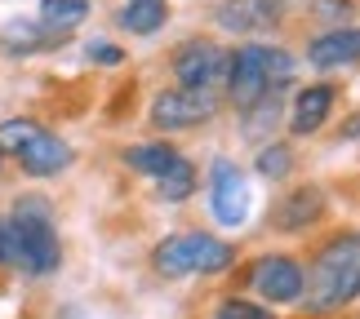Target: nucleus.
Segmentation results:
<instances>
[{"mask_svg": "<svg viewBox=\"0 0 360 319\" xmlns=\"http://www.w3.org/2000/svg\"><path fill=\"white\" fill-rule=\"evenodd\" d=\"M360 297V231H342L316 248L302 271V301L311 315H334Z\"/></svg>", "mask_w": 360, "mask_h": 319, "instance_id": "obj_1", "label": "nucleus"}, {"mask_svg": "<svg viewBox=\"0 0 360 319\" xmlns=\"http://www.w3.org/2000/svg\"><path fill=\"white\" fill-rule=\"evenodd\" d=\"M5 226H9V240H13V271L40 280V275H53L63 266V244H58V226H53L49 200H40V196L13 200Z\"/></svg>", "mask_w": 360, "mask_h": 319, "instance_id": "obj_2", "label": "nucleus"}, {"mask_svg": "<svg viewBox=\"0 0 360 319\" xmlns=\"http://www.w3.org/2000/svg\"><path fill=\"white\" fill-rule=\"evenodd\" d=\"M276 85H294V62L276 45H240L227 53L223 72V102L249 111L258 98H267Z\"/></svg>", "mask_w": 360, "mask_h": 319, "instance_id": "obj_3", "label": "nucleus"}, {"mask_svg": "<svg viewBox=\"0 0 360 319\" xmlns=\"http://www.w3.org/2000/svg\"><path fill=\"white\" fill-rule=\"evenodd\" d=\"M236 262V248L210 231H178L151 248V266L165 280H187V275H223Z\"/></svg>", "mask_w": 360, "mask_h": 319, "instance_id": "obj_4", "label": "nucleus"}, {"mask_svg": "<svg viewBox=\"0 0 360 319\" xmlns=\"http://www.w3.org/2000/svg\"><path fill=\"white\" fill-rule=\"evenodd\" d=\"M218 111H223V93L218 89H160L151 98L147 120L156 124L160 133H183V129H200L210 124Z\"/></svg>", "mask_w": 360, "mask_h": 319, "instance_id": "obj_5", "label": "nucleus"}, {"mask_svg": "<svg viewBox=\"0 0 360 319\" xmlns=\"http://www.w3.org/2000/svg\"><path fill=\"white\" fill-rule=\"evenodd\" d=\"M174 76H178V89H218L223 85V72H227V49L214 45V40H200L191 36L174 49ZM223 93V89H218Z\"/></svg>", "mask_w": 360, "mask_h": 319, "instance_id": "obj_6", "label": "nucleus"}, {"mask_svg": "<svg viewBox=\"0 0 360 319\" xmlns=\"http://www.w3.org/2000/svg\"><path fill=\"white\" fill-rule=\"evenodd\" d=\"M249 288L258 297H267L271 306H289V301H302V262L289 253H267L254 262L249 271Z\"/></svg>", "mask_w": 360, "mask_h": 319, "instance_id": "obj_7", "label": "nucleus"}, {"mask_svg": "<svg viewBox=\"0 0 360 319\" xmlns=\"http://www.w3.org/2000/svg\"><path fill=\"white\" fill-rule=\"evenodd\" d=\"M210 209L223 226H240L249 217V182H245L240 164L227 156H218L210 164Z\"/></svg>", "mask_w": 360, "mask_h": 319, "instance_id": "obj_8", "label": "nucleus"}, {"mask_svg": "<svg viewBox=\"0 0 360 319\" xmlns=\"http://www.w3.org/2000/svg\"><path fill=\"white\" fill-rule=\"evenodd\" d=\"M329 209V200H325V186H289L281 191V200L271 204V231H285V235H298V231H307L316 226V222L325 217Z\"/></svg>", "mask_w": 360, "mask_h": 319, "instance_id": "obj_9", "label": "nucleus"}, {"mask_svg": "<svg viewBox=\"0 0 360 319\" xmlns=\"http://www.w3.org/2000/svg\"><path fill=\"white\" fill-rule=\"evenodd\" d=\"M281 13H285L281 0H218L214 22L231 36H262L281 22Z\"/></svg>", "mask_w": 360, "mask_h": 319, "instance_id": "obj_10", "label": "nucleus"}, {"mask_svg": "<svg viewBox=\"0 0 360 319\" xmlns=\"http://www.w3.org/2000/svg\"><path fill=\"white\" fill-rule=\"evenodd\" d=\"M72 142H63L58 133H49V129H40L32 142H27L18 156H13V164L27 173V177H58L63 169H72Z\"/></svg>", "mask_w": 360, "mask_h": 319, "instance_id": "obj_11", "label": "nucleus"}, {"mask_svg": "<svg viewBox=\"0 0 360 319\" xmlns=\"http://www.w3.org/2000/svg\"><path fill=\"white\" fill-rule=\"evenodd\" d=\"M307 62L316 72H338V67L360 62V27H334L307 45Z\"/></svg>", "mask_w": 360, "mask_h": 319, "instance_id": "obj_12", "label": "nucleus"}, {"mask_svg": "<svg viewBox=\"0 0 360 319\" xmlns=\"http://www.w3.org/2000/svg\"><path fill=\"white\" fill-rule=\"evenodd\" d=\"M334 111V85H307L294 93V111H289V133L307 137V133H321V124L329 120Z\"/></svg>", "mask_w": 360, "mask_h": 319, "instance_id": "obj_13", "label": "nucleus"}, {"mask_svg": "<svg viewBox=\"0 0 360 319\" xmlns=\"http://www.w3.org/2000/svg\"><path fill=\"white\" fill-rule=\"evenodd\" d=\"M120 160H124V169L151 177V182H160V177H169L174 169H183V164H187V156H183V151H174L169 142H138V147H124Z\"/></svg>", "mask_w": 360, "mask_h": 319, "instance_id": "obj_14", "label": "nucleus"}, {"mask_svg": "<svg viewBox=\"0 0 360 319\" xmlns=\"http://www.w3.org/2000/svg\"><path fill=\"white\" fill-rule=\"evenodd\" d=\"M285 93H289V85H276L267 98H258L249 111H240V133L249 137V142H258V147H267V137L276 133V124H281V116H285Z\"/></svg>", "mask_w": 360, "mask_h": 319, "instance_id": "obj_15", "label": "nucleus"}, {"mask_svg": "<svg viewBox=\"0 0 360 319\" xmlns=\"http://www.w3.org/2000/svg\"><path fill=\"white\" fill-rule=\"evenodd\" d=\"M0 45H5V53H13V58H32V53H49V49H58L63 40H58V36H49L36 18H27V22H9V27H5V36H0Z\"/></svg>", "mask_w": 360, "mask_h": 319, "instance_id": "obj_16", "label": "nucleus"}, {"mask_svg": "<svg viewBox=\"0 0 360 319\" xmlns=\"http://www.w3.org/2000/svg\"><path fill=\"white\" fill-rule=\"evenodd\" d=\"M85 18H89V0H40L36 9V22L58 40H67Z\"/></svg>", "mask_w": 360, "mask_h": 319, "instance_id": "obj_17", "label": "nucleus"}, {"mask_svg": "<svg viewBox=\"0 0 360 319\" xmlns=\"http://www.w3.org/2000/svg\"><path fill=\"white\" fill-rule=\"evenodd\" d=\"M169 18V0H124L120 5V27L129 36H156Z\"/></svg>", "mask_w": 360, "mask_h": 319, "instance_id": "obj_18", "label": "nucleus"}, {"mask_svg": "<svg viewBox=\"0 0 360 319\" xmlns=\"http://www.w3.org/2000/svg\"><path fill=\"white\" fill-rule=\"evenodd\" d=\"M254 169L267 177V182H285V177L294 173V151H289L285 142H267V147H258Z\"/></svg>", "mask_w": 360, "mask_h": 319, "instance_id": "obj_19", "label": "nucleus"}, {"mask_svg": "<svg viewBox=\"0 0 360 319\" xmlns=\"http://www.w3.org/2000/svg\"><path fill=\"white\" fill-rule=\"evenodd\" d=\"M40 129H45V124H40V120H27V116L0 120V151H5V156H18V151L32 142Z\"/></svg>", "mask_w": 360, "mask_h": 319, "instance_id": "obj_20", "label": "nucleus"}, {"mask_svg": "<svg viewBox=\"0 0 360 319\" xmlns=\"http://www.w3.org/2000/svg\"><path fill=\"white\" fill-rule=\"evenodd\" d=\"M191 191H196V169H191V160L183 164V169H174L169 177H160V182H156V196L169 200V204L191 200Z\"/></svg>", "mask_w": 360, "mask_h": 319, "instance_id": "obj_21", "label": "nucleus"}, {"mask_svg": "<svg viewBox=\"0 0 360 319\" xmlns=\"http://www.w3.org/2000/svg\"><path fill=\"white\" fill-rule=\"evenodd\" d=\"M214 319H276V315H271V306H258L249 297H223L214 306Z\"/></svg>", "mask_w": 360, "mask_h": 319, "instance_id": "obj_22", "label": "nucleus"}, {"mask_svg": "<svg viewBox=\"0 0 360 319\" xmlns=\"http://www.w3.org/2000/svg\"><path fill=\"white\" fill-rule=\"evenodd\" d=\"M85 58L98 62V67H120L124 62V49L112 45V40H89V45H85Z\"/></svg>", "mask_w": 360, "mask_h": 319, "instance_id": "obj_23", "label": "nucleus"}, {"mask_svg": "<svg viewBox=\"0 0 360 319\" xmlns=\"http://www.w3.org/2000/svg\"><path fill=\"white\" fill-rule=\"evenodd\" d=\"M316 18H329V22H338V18H347L352 13V0H316Z\"/></svg>", "mask_w": 360, "mask_h": 319, "instance_id": "obj_24", "label": "nucleus"}, {"mask_svg": "<svg viewBox=\"0 0 360 319\" xmlns=\"http://www.w3.org/2000/svg\"><path fill=\"white\" fill-rule=\"evenodd\" d=\"M0 266H9V271H13V240H9L5 217H0Z\"/></svg>", "mask_w": 360, "mask_h": 319, "instance_id": "obj_25", "label": "nucleus"}, {"mask_svg": "<svg viewBox=\"0 0 360 319\" xmlns=\"http://www.w3.org/2000/svg\"><path fill=\"white\" fill-rule=\"evenodd\" d=\"M342 137H347V142H356V137H360V111L342 120Z\"/></svg>", "mask_w": 360, "mask_h": 319, "instance_id": "obj_26", "label": "nucleus"}, {"mask_svg": "<svg viewBox=\"0 0 360 319\" xmlns=\"http://www.w3.org/2000/svg\"><path fill=\"white\" fill-rule=\"evenodd\" d=\"M0 169H5V151H0Z\"/></svg>", "mask_w": 360, "mask_h": 319, "instance_id": "obj_27", "label": "nucleus"}]
</instances>
